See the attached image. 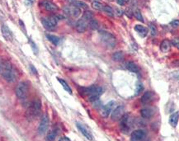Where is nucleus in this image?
I'll return each instance as SVG.
<instances>
[{
  "instance_id": "obj_12",
  "label": "nucleus",
  "mask_w": 179,
  "mask_h": 141,
  "mask_svg": "<svg viewBox=\"0 0 179 141\" xmlns=\"http://www.w3.org/2000/svg\"><path fill=\"white\" fill-rule=\"evenodd\" d=\"M114 106H115V101H109L107 104H106L105 106L103 107V109L101 110V115L103 117H107L109 115L111 114V112L113 111Z\"/></svg>"
},
{
  "instance_id": "obj_44",
  "label": "nucleus",
  "mask_w": 179,
  "mask_h": 141,
  "mask_svg": "<svg viewBox=\"0 0 179 141\" xmlns=\"http://www.w3.org/2000/svg\"><path fill=\"white\" fill-rule=\"evenodd\" d=\"M124 1H125L126 3H128V2H130V0H124Z\"/></svg>"
},
{
  "instance_id": "obj_8",
  "label": "nucleus",
  "mask_w": 179,
  "mask_h": 141,
  "mask_svg": "<svg viewBox=\"0 0 179 141\" xmlns=\"http://www.w3.org/2000/svg\"><path fill=\"white\" fill-rule=\"evenodd\" d=\"M120 120H121V127L122 131L128 132L130 128V125H131V120H130V115L125 114Z\"/></svg>"
},
{
  "instance_id": "obj_45",
  "label": "nucleus",
  "mask_w": 179,
  "mask_h": 141,
  "mask_svg": "<svg viewBox=\"0 0 179 141\" xmlns=\"http://www.w3.org/2000/svg\"><path fill=\"white\" fill-rule=\"evenodd\" d=\"M30 2H31V3H32V2H33V1H34V0H29Z\"/></svg>"
},
{
  "instance_id": "obj_30",
  "label": "nucleus",
  "mask_w": 179,
  "mask_h": 141,
  "mask_svg": "<svg viewBox=\"0 0 179 141\" xmlns=\"http://www.w3.org/2000/svg\"><path fill=\"white\" fill-rule=\"evenodd\" d=\"M73 5L79 8H88L87 3H85L84 2H83V1H77L76 0L74 3H73Z\"/></svg>"
},
{
  "instance_id": "obj_13",
  "label": "nucleus",
  "mask_w": 179,
  "mask_h": 141,
  "mask_svg": "<svg viewBox=\"0 0 179 141\" xmlns=\"http://www.w3.org/2000/svg\"><path fill=\"white\" fill-rule=\"evenodd\" d=\"M41 5L42 6L45 10L50 11V12H56V11L58 10V7L55 3H53L52 2L48 1V0H44V1H42L41 3Z\"/></svg>"
},
{
  "instance_id": "obj_22",
  "label": "nucleus",
  "mask_w": 179,
  "mask_h": 141,
  "mask_svg": "<svg viewBox=\"0 0 179 141\" xmlns=\"http://www.w3.org/2000/svg\"><path fill=\"white\" fill-rule=\"evenodd\" d=\"M171 48V42L169 40H163L160 45L161 51L163 52H169Z\"/></svg>"
},
{
  "instance_id": "obj_23",
  "label": "nucleus",
  "mask_w": 179,
  "mask_h": 141,
  "mask_svg": "<svg viewBox=\"0 0 179 141\" xmlns=\"http://www.w3.org/2000/svg\"><path fill=\"white\" fill-rule=\"evenodd\" d=\"M58 135V131L57 130H52V131H50L46 135V140L47 141H54L56 139V136Z\"/></svg>"
},
{
  "instance_id": "obj_28",
  "label": "nucleus",
  "mask_w": 179,
  "mask_h": 141,
  "mask_svg": "<svg viewBox=\"0 0 179 141\" xmlns=\"http://www.w3.org/2000/svg\"><path fill=\"white\" fill-rule=\"evenodd\" d=\"M89 27L92 30H98L99 28V23L97 20L95 19H92L91 21H89Z\"/></svg>"
},
{
  "instance_id": "obj_18",
  "label": "nucleus",
  "mask_w": 179,
  "mask_h": 141,
  "mask_svg": "<svg viewBox=\"0 0 179 141\" xmlns=\"http://www.w3.org/2000/svg\"><path fill=\"white\" fill-rule=\"evenodd\" d=\"M134 30L135 32H137V33L140 35L141 37H145L148 34V29L146 27H145L142 25H136L134 27Z\"/></svg>"
},
{
  "instance_id": "obj_5",
  "label": "nucleus",
  "mask_w": 179,
  "mask_h": 141,
  "mask_svg": "<svg viewBox=\"0 0 179 141\" xmlns=\"http://www.w3.org/2000/svg\"><path fill=\"white\" fill-rule=\"evenodd\" d=\"M15 93H16L17 97L18 98H26V97L28 96V93H29V86L25 82H21L17 85Z\"/></svg>"
},
{
  "instance_id": "obj_19",
  "label": "nucleus",
  "mask_w": 179,
  "mask_h": 141,
  "mask_svg": "<svg viewBox=\"0 0 179 141\" xmlns=\"http://www.w3.org/2000/svg\"><path fill=\"white\" fill-rule=\"evenodd\" d=\"M179 120V112H174L169 117V124L173 127H176Z\"/></svg>"
},
{
  "instance_id": "obj_17",
  "label": "nucleus",
  "mask_w": 179,
  "mask_h": 141,
  "mask_svg": "<svg viewBox=\"0 0 179 141\" xmlns=\"http://www.w3.org/2000/svg\"><path fill=\"white\" fill-rule=\"evenodd\" d=\"M64 12L66 13L70 14V15H73L74 17H79L81 13V10L80 8H77L75 6H73V7H67V8H64Z\"/></svg>"
},
{
  "instance_id": "obj_2",
  "label": "nucleus",
  "mask_w": 179,
  "mask_h": 141,
  "mask_svg": "<svg viewBox=\"0 0 179 141\" xmlns=\"http://www.w3.org/2000/svg\"><path fill=\"white\" fill-rule=\"evenodd\" d=\"M103 92V88L99 86H92L90 88H85L84 93L85 96L88 97V101H98Z\"/></svg>"
},
{
  "instance_id": "obj_43",
  "label": "nucleus",
  "mask_w": 179,
  "mask_h": 141,
  "mask_svg": "<svg viewBox=\"0 0 179 141\" xmlns=\"http://www.w3.org/2000/svg\"><path fill=\"white\" fill-rule=\"evenodd\" d=\"M174 77H175V78H176L177 80H178L179 81V74H175V76H174Z\"/></svg>"
},
{
  "instance_id": "obj_6",
  "label": "nucleus",
  "mask_w": 179,
  "mask_h": 141,
  "mask_svg": "<svg viewBox=\"0 0 179 141\" xmlns=\"http://www.w3.org/2000/svg\"><path fill=\"white\" fill-rule=\"evenodd\" d=\"M49 127V117L47 115H44L41 117V123L39 125V128H38V132L40 135H43L45 134L48 130Z\"/></svg>"
},
{
  "instance_id": "obj_33",
  "label": "nucleus",
  "mask_w": 179,
  "mask_h": 141,
  "mask_svg": "<svg viewBox=\"0 0 179 141\" xmlns=\"http://www.w3.org/2000/svg\"><path fill=\"white\" fill-rule=\"evenodd\" d=\"M150 29L152 36H156V35H157V28H156V27L154 25L150 24Z\"/></svg>"
},
{
  "instance_id": "obj_36",
  "label": "nucleus",
  "mask_w": 179,
  "mask_h": 141,
  "mask_svg": "<svg viewBox=\"0 0 179 141\" xmlns=\"http://www.w3.org/2000/svg\"><path fill=\"white\" fill-rule=\"evenodd\" d=\"M115 11H116V12H114V13H116V15H117V16H121V15H122V14H123V11L121 10V9H120V8H115Z\"/></svg>"
},
{
  "instance_id": "obj_20",
  "label": "nucleus",
  "mask_w": 179,
  "mask_h": 141,
  "mask_svg": "<svg viewBox=\"0 0 179 141\" xmlns=\"http://www.w3.org/2000/svg\"><path fill=\"white\" fill-rule=\"evenodd\" d=\"M140 114H141V116L143 118L150 119V118L153 116L154 111L151 108H144V109L140 111Z\"/></svg>"
},
{
  "instance_id": "obj_29",
  "label": "nucleus",
  "mask_w": 179,
  "mask_h": 141,
  "mask_svg": "<svg viewBox=\"0 0 179 141\" xmlns=\"http://www.w3.org/2000/svg\"><path fill=\"white\" fill-rule=\"evenodd\" d=\"M133 14H134V16L135 17V18H137V20H139L140 21H144V19H143V16L141 13H140V11L139 9H134L133 10Z\"/></svg>"
},
{
  "instance_id": "obj_37",
  "label": "nucleus",
  "mask_w": 179,
  "mask_h": 141,
  "mask_svg": "<svg viewBox=\"0 0 179 141\" xmlns=\"http://www.w3.org/2000/svg\"><path fill=\"white\" fill-rule=\"evenodd\" d=\"M126 14L129 17H131L132 15H133V10H131L130 8H128V9H126Z\"/></svg>"
},
{
  "instance_id": "obj_14",
  "label": "nucleus",
  "mask_w": 179,
  "mask_h": 141,
  "mask_svg": "<svg viewBox=\"0 0 179 141\" xmlns=\"http://www.w3.org/2000/svg\"><path fill=\"white\" fill-rule=\"evenodd\" d=\"M75 28H76L77 32H84L88 28V21L84 20L83 18L79 19V21L76 22L75 25Z\"/></svg>"
},
{
  "instance_id": "obj_26",
  "label": "nucleus",
  "mask_w": 179,
  "mask_h": 141,
  "mask_svg": "<svg viewBox=\"0 0 179 141\" xmlns=\"http://www.w3.org/2000/svg\"><path fill=\"white\" fill-rule=\"evenodd\" d=\"M82 18L85 20V21H91L92 18H93V13H92V12H90V11H86L84 12V13L83 15V17Z\"/></svg>"
},
{
  "instance_id": "obj_7",
  "label": "nucleus",
  "mask_w": 179,
  "mask_h": 141,
  "mask_svg": "<svg viewBox=\"0 0 179 141\" xmlns=\"http://www.w3.org/2000/svg\"><path fill=\"white\" fill-rule=\"evenodd\" d=\"M124 115H125V107L123 106H119L111 112V120L115 121L120 120Z\"/></svg>"
},
{
  "instance_id": "obj_38",
  "label": "nucleus",
  "mask_w": 179,
  "mask_h": 141,
  "mask_svg": "<svg viewBox=\"0 0 179 141\" xmlns=\"http://www.w3.org/2000/svg\"><path fill=\"white\" fill-rule=\"evenodd\" d=\"M173 44L174 46H176L177 48L179 49V40H174L173 41Z\"/></svg>"
},
{
  "instance_id": "obj_9",
  "label": "nucleus",
  "mask_w": 179,
  "mask_h": 141,
  "mask_svg": "<svg viewBox=\"0 0 179 141\" xmlns=\"http://www.w3.org/2000/svg\"><path fill=\"white\" fill-rule=\"evenodd\" d=\"M77 127H78V129L79 130V131L85 136V138L88 139V140H92V139H93L92 134L91 133V131H89V129H88L86 125H84L83 123L77 122Z\"/></svg>"
},
{
  "instance_id": "obj_16",
  "label": "nucleus",
  "mask_w": 179,
  "mask_h": 141,
  "mask_svg": "<svg viewBox=\"0 0 179 141\" xmlns=\"http://www.w3.org/2000/svg\"><path fill=\"white\" fill-rule=\"evenodd\" d=\"M154 100V93L150 91L145 92V94L141 97V102L143 105H147Z\"/></svg>"
},
{
  "instance_id": "obj_41",
  "label": "nucleus",
  "mask_w": 179,
  "mask_h": 141,
  "mask_svg": "<svg viewBox=\"0 0 179 141\" xmlns=\"http://www.w3.org/2000/svg\"><path fill=\"white\" fill-rule=\"evenodd\" d=\"M173 66H179V60L178 61H175L173 63Z\"/></svg>"
},
{
  "instance_id": "obj_42",
  "label": "nucleus",
  "mask_w": 179,
  "mask_h": 141,
  "mask_svg": "<svg viewBox=\"0 0 179 141\" xmlns=\"http://www.w3.org/2000/svg\"><path fill=\"white\" fill-rule=\"evenodd\" d=\"M67 2H68V3H74L76 0H66Z\"/></svg>"
},
{
  "instance_id": "obj_35",
  "label": "nucleus",
  "mask_w": 179,
  "mask_h": 141,
  "mask_svg": "<svg viewBox=\"0 0 179 141\" xmlns=\"http://www.w3.org/2000/svg\"><path fill=\"white\" fill-rule=\"evenodd\" d=\"M143 90V86L141 83H137L136 85V94H139V93Z\"/></svg>"
},
{
  "instance_id": "obj_31",
  "label": "nucleus",
  "mask_w": 179,
  "mask_h": 141,
  "mask_svg": "<svg viewBox=\"0 0 179 141\" xmlns=\"http://www.w3.org/2000/svg\"><path fill=\"white\" fill-rule=\"evenodd\" d=\"M92 8H94V9H96V10H102L103 8V4L101 3H99L98 1H94V2L92 3Z\"/></svg>"
},
{
  "instance_id": "obj_3",
  "label": "nucleus",
  "mask_w": 179,
  "mask_h": 141,
  "mask_svg": "<svg viewBox=\"0 0 179 141\" xmlns=\"http://www.w3.org/2000/svg\"><path fill=\"white\" fill-rule=\"evenodd\" d=\"M41 110V101L40 100H36L31 104V106L26 111V117L31 120H34L40 115Z\"/></svg>"
},
{
  "instance_id": "obj_27",
  "label": "nucleus",
  "mask_w": 179,
  "mask_h": 141,
  "mask_svg": "<svg viewBox=\"0 0 179 141\" xmlns=\"http://www.w3.org/2000/svg\"><path fill=\"white\" fill-rule=\"evenodd\" d=\"M46 36H47L48 40H50V42L53 43L54 45H58V43L60 42V38L56 36H53V35H46Z\"/></svg>"
},
{
  "instance_id": "obj_46",
  "label": "nucleus",
  "mask_w": 179,
  "mask_h": 141,
  "mask_svg": "<svg viewBox=\"0 0 179 141\" xmlns=\"http://www.w3.org/2000/svg\"><path fill=\"white\" fill-rule=\"evenodd\" d=\"M0 71H1V64H0Z\"/></svg>"
},
{
  "instance_id": "obj_39",
  "label": "nucleus",
  "mask_w": 179,
  "mask_h": 141,
  "mask_svg": "<svg viewBox=\"0 0 179 141\" xmlns=\"http://www.w3.org/2000/svg\"><path fill=\"white\" fill-rule=\"evenodd\" d=\"M116 2H117V3H118L119 5L121 6H124L126 4V2H125L124 0H116Z\"/></svg>"
},
{
  "instance_id": "obj_11",
  "label": "nucleus",
  "mask_w": 179,
  "mask_h": 141,
  "mask_svg": "<svg viewBox=\"0 0 179 141\" xmlns=\"http://www.w3.org/2000/svg\"><path fill=\"white\" fill-rule=\"evenodd\" d=\"M42 24L48 29H53L57 25V19L56 18V17H45L42 19Z\"/></svg>"
},
{
  "instance_id": "obj_15",
  "label": "nucleus",
  "mask_w": 179,
  "mask_h": 141,
  "mask_svg": "<svg viewBox=\"0 0 179 141\" xmlns=\"http://www.w3.org/2000/svg\"><path fill=\"white\" fill-rule=\"evenodd\" d=\"M1 31H2L3 36L4 37V39H5L6 40H8V41L13 40V34H12V32H11V30L8 28V26L3 25Z\"/></svg>"
},
{
  "instance_id": "obj_47",
  "label": "nucleus",
  "mask_w": 179,
  "mask_h": 141,
  "mask_svg": "<svg viewBox=\"0 0 179 141\" xmlns=\"http://www.w3.org/2000/svg\"><path fill=\"white\" fill-rule=\"evenodd\" d=\"M96 1H99V0H96Z\"/></svg>"
},
{
  "instance_id": "obj_1",
  "label": "nucleus",
  "mask_w": 179,
  "mask_h": 141,
  "mask_svg": "<svg viewBox=\"0 0 179 141\" xmlns=\"http://www.w3.org/2000/svg\"><path fill=\"white\" fill-rule=\"evenodd\" d=\"M0 73L3 75V78L9 83H13L15 81V74L13 71V67L9 62H3L1 64V71Z\"/></svg>"
},
{
  "instance_id": "obj_10",
  "label": "nucleus",
  "mask_w": 179,
  "mask_h": 141,
  "mask_svg": "<svg viewBox=\"0 0 179 141\" xmlns=\"http://www.w3.org/2000/svg\"><path fill=\"white\" fill-rule=\"evenodd\" d=\"M146 137V134L142 130H136L131 133L130 141H144Z\"/></svg>"
},
{
  "instance_id": "obj_21",
  "label": "nucleus",
  "mask_w": 179,
  "mask_h": 141,
  "mask_svg": "<svg viewBox=\"0 0 179 141\" xmlns=\"http://www.w3.org/2000/svg\"><path fill=\"white\" fill-rule=\"evenodd\" d=\"M126 69L132 73H136V74H138V73L140 72L139 67L134 62H128L126 64Z\"/></svg>"
},
{
  "instance_id": "obj_32",
  "label": "nucleus",
  "mask_w": 179,
  "mask_h": 141,
  "mask_svg": "<svg viewBox=\"0 0 179 141\" xmlns=\"http://www.w3.org/2000/svg\"><path fill=\"white\" fill-rule=\"evenodd\" d=\"M103 9L106 13H107L108 15H110V16H113L114 11L111 7H109V6H105V7H103Z\"/></svg>"
},
{
  "instance_id": "obj_4",
  "label": "nucleus",
  "mask_w": 179,
  "mask_h": 141,
  "mask_svg": "<svg viewBox=\"0 0 179 141\" xmlns=\"http://www.w3.org/2000/svg\"><path fill=\"white\" fill-rule=\"evenodd\" d=\"M101 39L103 42L109 48H114L116 45V39L113 35L111 34L110 32L102 31L100 32Z\"/></svg>"
},
{
  "instance_id": "obj_34",
  "label": "nucleus",
  "mask_w": 179,
  "mask_h": 141,
  "mask_svg": "<svg viewBox=\"0 0 179 141\" xmlns=\"http://www.w3.org/2000/svg\"><path fill=\"white\" fill-rule=\"evenodd\" d=\"M172 27H174V28H177V27H179V20H173L170 23Z\"/></svg>"
},
{
  "instance_id": "obj_24",
  "label": "nucleus",
  "mask_w": 179,
  "mask_h": 141,
  "mask_svg": "<svg viewBox=\"0 0 179 141\" xmlns=\"http://www.w3.org/2000/svg\"><path fill=\"white\" fill-rule=\"evenodd\" d=\"M112 59H113L115 61L120 62L122 61L124 59V53L122 51H117V52H115L112 55Z\"/></svg>"
},
{
  "instance_id": "obj_40",
  "label": "nucleus",
  "mask_w": 179,
  "mask_h": 141,
  "mask_svg": "<svg viewBox=\"0 0 179 141\" xmlns=\"http://www.w3.org/2000/svg\"><path fill=\"white\" fill-rule=\"evenodd\" d=\"M59 141H70V139L68 138V137H65V136H64V137H61L60 139V140Z\"/></svg>"
},
{
  "instance_id": "obj_25",
  "label": "nucleus",
  "mask_w": 179,
  "mask_h": 141,
  "mask_svg": "<svg viewBox=\"0 0 179 141\" xmlns=\"http://www.w3.org/2000/svg\"><path fill=\"white\" fill-rule=\"evenodd\" d=\"M58 81L60 83V84L62 85V87L64 88V89L66 91V92H68L69 94H72V90L71 88H70V87L68 85V83H66L65 81L63 79H61V78H58Z\"/></svg>"
}]
</instances>
